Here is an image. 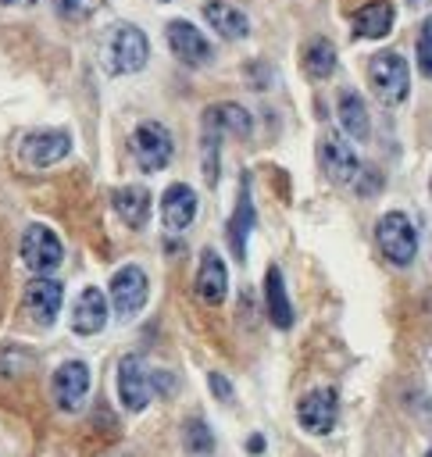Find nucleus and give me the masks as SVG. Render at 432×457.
Wrapping results in <instances>:
<instances>
[{
	"mask_svg": "<svg viewBox=\"0 0 432 457\" xmlns=\"http://www.w3.org/2000/svg\"><path fill=\"white\" fill-rule=\"evenodd\" d=\"M150 61V39L139 25H114L100 46V64L107 75H136Z\"/></svg>",
	"mask_w": 432,
	"mask_h": 457,
	"instance_id": "1",
	"label": "nucleus"
},
{
	"mask_svg": "<svg viewBox=\"0 0 432 457\" xmlns=\"http://www.w3.org/2000/svg\"><path fill=\"white\" fill-rule=\"evenodd\" d=\"M368 86H371V93H375L382 104H389V107L403 104L407 93H411V68H407V57L396 54V50H378V54L368 61Z\"/></svg>",
	"mask_w": 432,
	"mask_h": 457,
	"instance_id": "2",
	"label": "nucleus"
},
{
	"mask_svg": "<svg viewBox=\"0 0 432 457\" xmlns=\"http://www.w3.org/2000/svg\"><path fill=\"white\" fill-rule=\"evenodd\" d=\"M129 150H132L136 168L154 175V171L168 168V161L175 154V139L161 121H139L132 129V136H129Z\"/></svg>",
	"mask_w": 432,
	"mask_h": 457,
	"instance_id": "3",
	"label": "nucleus"
},
{
	"mask_svg": "<svg viewBox=\"0 0 432 457\" xmlns=\"http://www.w3.org/2000/svg\"><path fill=\"white\" fill-rule=\"evenodd\" d=\"M375 243H378L382 257L389 264H396V268H407L414 261V253H418V232H414V225H411V218L403 211H389V214L378 218Z\"/></svg>",
	"mask_w": 432,
	"mask_h": 457,
	"instance_id": "4",
	"label": "nucleus"
},
{
	"mask_svg": "<svg viewBox=\"0 0 432 457\" xmlns=\"http://www.w3.org/2000/svg\"><path fill=\"white\" fill-rule=\"evenodd\" d=\"M146 293H150V282H146V271L139 264H125L111 275V289H107V300H111V311L129 321L136 318L143 307H146Z\"/></svg>",
	"mask_w": 432,
	"mask_h": 457,
	"instance_id": "5",
	"label": "nucleus"
},
{
	"mask_svg": "<svg viewBox=\"0 0 432 457\" xmlns=\"http://www.w3.org/2000/svg\"><path fill=\"white\" fill-rule=\"evenodd\" d=\"M150 396H154V371L146 368V361L139 353H125L118 361V400H121V407L139 414V411H146Z\"/></svg>",
	"mask_w": 432,
	"mask_h": 457,
	"instance_id": "6",
	"label": "nucleus"
},
{
	"mask_svg": "<svg viewBox=\"0 0 432 457\" xmlns=\"http://www.w3.org/2000/svg\"><path fill=\"white\" fill-rule=\"evenodd\" d=\"M18 253H21L25 268L36 271V275H46V271H54V268L64 261V246H61L57 232L46 228V225H39V221H32V225L21 232Z\"/></svg>",
	"mask_w": 432,
	"mask_h": 457,
	"instance_id": "7",
	"label": "nucleus"
},
{
	"mask_svg": "<svg viewBox=\"0 0 432 457\" xmlns=\"http://www.w3.org/2000/svg\"><path fill=\"white\" fill-rule=\"evenodd\" d=\"M71 154V136L64 129H39V132H25L18 143V157L29 168H50L57 161H64Z\"/></svg>",
	"mask_w": 432,
	"mask_h": 457,
	"instance_id": "8",
	"label": "nucleus"
},
{
	"mask_svg": "<svg viewBox=\"0 0 432 457\" xmlns=\"http://www.w3.org/2000/svg\"><path fill=\"white\" fill-rule=\"evenodd\" d=\"M336 411H339V396L332 386H318L311 393L300 396L296 403V425L311 436H328L336 425Z\"/></svg>",
	"mask_w": 432,
	"mask_h": 457,
	"instance_id": "9",
	"label": "nucleus"
},
{
	"mask_svg": "<svg viewBox=\"0 0 432 457\" xmlns=\"http://www.w3.org/2000/svg\"><path fill=\"white\" fill-rule=\"evenodd\" d=\"M164 39H168L171 54H175L182 64H189V68H204V64L214 57L211 39H207L193 21H186V18L168 21V25H164Z\"/></svg>",
	"mask_w": 432,
	"mask_h": 457,
	"instance_id": "10",
	"label": "nucleus"
},
{
	"mask_svg": "<svg viewBox=\"0 0 432 457\" xmlns=\"http://www.w3.org/2000/svg\"><path fill=\"white\" fill-rule=\"evenodd\" d=\"M318 161H321L325 179L336 182V186H350L357 179V171H361V161H357L353 146L339 132H325L318 139Z\"/></svg>",
	"mask_w": 432,
	"mask_h": 457,
	"instance_id": "11",
	"label": "nucleus"
},
{
	"mask_svg": "<svg viewBox=\"0 0 432 457\" xmlns=\"http://www.w3.org/2000/svg\"><path fill=\"white\" fill-rule=\"evenodd\" d=\"M50 396H54V403L61 411L75 414L86 403V396H89V368H86V361H64V364H57V371L50 378Z\"/></svg>",
	"mask_w": 432,
	"mask_h": 457,
	"instance_id": "12",
	"label": "nucleus"
},
{
	"mask_svg": "<svg viewBox=\"0 0 432 457\" xmlns=\"http://www.w3.org/2000/svg\"><path fill=\"white\" fill-rule=\"evenodd\" d=\"M25 314L36 321V325H54L57 314H61V303H64V286L57 278H46V275H36L29 286H25Z\"/></svg>",
	"mask_w": 432,
	"mask_h": 457,
	"instance_id": "13",
	"label": "nucleus"
},
{
	"mask_svg": "<svg viewBox=\"0 0 432 457\" xmlns=\"http://www.w3.org/2000/svg\"><path fill=\"white\" fill-rule=\"evenodd\" d=\"M107 311H111L107 296L96 286H86L71 303V332L75 336H96L107 325Z\"/></svg>",
	"mask_w": 432,
	"mask_h": 457,
	"instance_id": "14",
	"label": "nucleus"
},
{
	"mask_svg": "<svg viewBox=\"0 0 432 457\" xmlns=\"http://www.w3.org/2000/svg\"><path fill=\"white\" fill-rule=\"evenodd\" d=\"M196 218V193L186 186V182H171L164 193H161V221L168 232H182L189 228Z\"/></svg>",
	"mask_w": 432,
	"mask_h": 457,
	"instance_id": "15",
	"label": "nucleus"
},
{
	"mask_svg": "<svg viewBox=\"0 0 432 457\" xmlns=\"http://www.w3.org/2000/svg\"><path fill=\"white\" fill-rule=\"evenodd\" d=\"M193 289H196V296H200L204 303H211V307L225 300V293H228V268H225V261H221L214 250H204V253H200V268H196Z\"/></svg>",
	"mask_w": 432,
	"mask_h": 457,
	"instance_id": "16",
	"label": "nucleus"
},
{
	"mask_svg": "<svg viewBox=\"0 0 432 457\" xmlns=\"http://www.w3.org/2000/svg\"><path fill=\"white\" fill-rule=\"evenodd\" d=\"M111 207L129 228H143L150 221V189L146 186H118L111 193Z\"/></svg>",
	"mask_w": 432,
	"mask_h": 457,
	"instance_id": "17",
	"label": "nucleus"
},
{
	"mask_svg": "<svg viewBox=\"0 0 432 457\" xmlns=\"http://www.w3.org/2000/svg\"><path fill=\"white\" fill-rule=\"evenodd\" d=\"M336 114H339V125H343V132H346L350 139L364 143V139L371 136L368 104H364V96H361L357 89H343V93L336 96Z\"/></svg>",
	"mask_w": 432,
	"mask_h": 457,
	"instance_id": "18",
	"label": "nucleus"
},
{
	"mask_svg": "<svg viewBox=\"0 0 432 457\" xmlns=\"http://www.w3.org/2000/svg\"><path fill=\"white\" fill-rule=\"evenodd\" d=\"M204 125H207V129H214L221 139H225V136L246 139V136H250V129H253V118H250L239 104H211V107L204 111Z\"/></svg>",
	"mask_w": 432,
	"mask_h": 457,
	"instance_id": "19",
	"label": "nucleus"
},
{
	"mask_svg": "<svg viewBox=\"0 0 432 457\" xmlns=\"http://www.w3.org/2000/svg\"><path fill=\"white\" fill-rule=\"evenodd\" d=\"M253 228V200H250V182L243 175L239 182V196H236V211L228 218V246H232V257L243 261L246 257V236Z\"/></svg>",
	"mask_w": 432,
	"mask_h": 457,
	"instance_id": "20",
	"label": "nucleus"
},
{
	"mask_svg": "<svg viewBox=\"0 0 432 457\" xmlns=\"http://www.w3.org/2000/svg\"><path fill=\"white\" fill-rule=\"evenodd\" d=\"M204 18H207V25H211L221 39H243V36L250 32V18H246L239 7L225 4V0H207V4H204Z\"/></svg>",
	"mask_w": 432,
	"mask_h": 457,
	"instance_id": "21",
	"label": "nucleus"
},
{
	"mask_svg": "<svg viewBox=\"0 0 432 457\" xmlns=\"http://www.w3.org/2000/svg\"><path fill=\"white\" fill-rule=\"evenodd\" d=\"M393 29V7L386 0H371L353 14V32L361 39H382Z\"/></svg>",
	"mask_w": 432,
	"mask_h": 457,
	"instance_id": "22",
	"label": "nucleus"
},
{
	"mask_svg": "<svg viewBox=\"0 0 432 457\" xmlns=\"http://www.w3.org/2000/svg\"><path fill=\"white\" fill-rule=\"evenodd\" d=\"M264 293H268V314H271V325L275 328H289L293 325V307H289V293H286V282H282V271L271 264L268 275H264Z\"/></svg>",
	"mask_w": 432,
	"mask_h": 457,
	"instance_id": "23",
	"label": "nucleus"
},
{
	"mask_svg": "<svg viewBox=\"0 0 432 457\" xmlns=\"http://www.w3.org/2000/svg\"><path fill=\"white\" fill-rule=\"evenodd\" d=\"M303 71L311 79H328L336 71V46L325 39V36H314L307 46H303Z\"/></svg>",
	"mask_w": 432,
	"mask_h": 457,
	"instance_id": "24",
	"label": "nucleus"
},
{
	"mask_svg": "<svg viewBox=\"0 0 432 457\" xmlns=\"http://www.w3.org/2000/svg\"><path fill=\"white\" fill-rule=\"evenodd\" d=\"M182 446H186V453H193V457H207V453L214 450V432H211V425H207L204 418H186V421H182Z\"/></svg>",
	"mask_w": 432,
	"mask_h": 457,
	"instance_id": "25",
	"label": "nucleus"
},
{
	"mask_svg": "<svg viewBox=\"0 0 432 457\" xmlns=\"http://www.w3.org/2000/svg\"><path fill=\"white\" fill-rule=\"evenodd\" d=\"M218 146H221V136L204 125V179H207V186L218 182Z\"/></svg>",
	"mask_w": 432,
	"mask_h": 457,
	"instance_id": "26",
	"label": "nucleus"
},
{
	"mask_svg": "<svg viewBox=\"0 0 432 457\" xmlns=\"http://www.w3.org/2000/svg\"><path fill=\"white\" fill-rule=\"evenodd\" d=\"M418 68L425 79H432V18H425V25L418 32Z\"/></svg>",
	"mask_w": 432,
	"mask_h": 457,
	"instance_id": "27",
	"label": "nucleus"
},
{
	"mask_svg": "<svg viewBox=\"0 0 432 457\" xmlns=\"http://www.w3.org/2000/svg\"><path fill=\"white\" fill-rule=\"evenodd\" d=\"M50 4L61 18H82V14H93L104 0H50Z\"/></svg>",
	"mask_w": 432,
	"mask_h": 457,
	"instance_id": "28",
	"label": "nucleus"
},
{
	"mask_svg": "<svg viewBox=\"0 0 432 457\" xmlns=\"http://www.w3.org/2000/svg\"><path fill=\"white\" fill-rule=\"evenodd\" d=\"M207 382H211V393H214V396H218L221 403H228V400H232V382H228L225 375L211 371V375H207Z\"/></svg>",
	"mask_w": 432,
	"mask_h": 457,
	"instance_id": "29",
	"label": "nucleus"
},
{
	"mask_svg": "<svg viewBox=\"0 0 432 457\" xmlns=\"http://www.w3.org/2000/svg\"><path fill=\"white\" fill-rule=\"evenodd\" d=\"M246 450H250V453H261V450H264V439H261V436H250V439H246Z\"/></svg>",
	"mask_w": 432,
	"mask_h": 457,
	"instance_id": "30",
	"label": "nucleus"
},
{
	"mask_svg": "<svg viewBox=\"0 0 432 457\" xmlns=\"http://www.w3.org/2000/svg\"><path fill=\"white\" fill-rule=\"evenodd\" d=\"M0 4H11V7H29V4H36V0H0Z\"/></svg>",
	"mask_w": 432,
	"mask_h": 457,
	"instance_id": "31",
	"label": "nucleus"
},
{
	"mask_svg": "<svg viewBox=\"0 0 432 457\" xmlns=\"http://www.w3.org/2000/svg\"><path fill=\"white\" fill-rule=\"evenodd\" d=\"M411 4H414V7H425V4H432V0H411Z\"/></svg>",
	"mask_w": 432,
	"mask_h": 457,
	"instance_id": "32",
	"label": "nucleus"
},
{
	"mask_svg": "<svg viewBox=\"0 0 432 457\" xmlns=\"http://www.w3.org/2000/svg\"><path fill=\"white\" fill-rule=\"evenodd\" d=\"M428 368H432V343H428Z\"/></svg>",
	"mask_w": 432,
	"mask_h": 457,
	"instance_id": "33",
	"label": "nucleus"
},
{
	"mask_svg": "<svg viewBox=\"0 0 432 457\" xmlns=\"http://www.w3.org/2000/svg\"><path fill=\"white\" fill-rule=\"evenodd\" d=\"M428 421H432V400H428Z\"/></svg>",
	"mask_w": 432,
	"mask_h": 457,
	"instance_id": "34",
	"label": "nucleus"
},
{
	"mask_svg": "<svg viewBox=\"0 0 432 457\" xmlns=\"http://www.w3.org/2000/svg\"><path fill=\"white\" fill-rule=\"evenodd\" d=\"M425 457H432V446H428V450H425Z\"/></svg>",
	"mask_w": 432,
	"mask_h": 457,
	"instance_id": "35",
	"label": "nucleus"
},
{
	"mask_svg": "<svg viewBox=\"0 0 432 457\" xmlns=\"http://www.w3.org/2000/svg\"><path fill=\"white\" fill-rule=\"evenodd\" d=\"M428 189H432V182H428Z\"/></svg>",
	"mask_w": 432,
	"mask_h": 457,
	"instance_id": "36",
	"label": "nucleus"
}]
</instances>
